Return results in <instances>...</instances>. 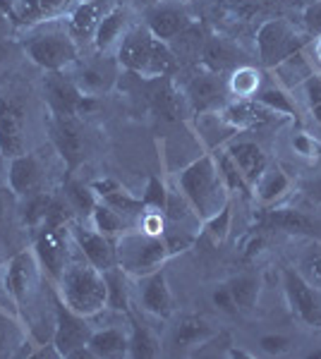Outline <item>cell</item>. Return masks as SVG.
Returning <instances> with one entry per match:
<instances>
[{
	"label": "cell",
	"mask_w": 321,
	"mask_h": 359,
	"mask_svg": "<svg viewBox=\"0 0 321 359\" xmlns=\"http://www.w3.org/2000/svg\"><path fill=\"white\" fill-rule=\"evenodd\" d=\"M106 15L101 0H79L72 10L67 13V32L74 41H84V39H94L96 27L101 17Z\"/></svg>",
	"instance_id": "cell-24"
},
{
	"label": "cell",
	"mask_w": 321,
	"mask_h": 359,
	"mask_svg": "<svg viewBox=\"0 0 321 359\" xmlns=\"http://www.w3.org/2000/svg\"><path fill=\"white\" fill-rule=\"evenodd\" d=\"M302 5H309V3H317V0H300Z\"/></svg>",
	"instance_id": "cell-58"
},
{
	"label": "cell",
	"mask_w": 321,
	"mask_h": 359,
	"mask_svg": "<svg viewBox=\"0 0 321 359\" xmlns=\"http://www.w3.org/2000/svg\"><path fill=\"white\" fill-rule=\"evenodd\" d=\"M70 237H72L74 249L86 259L91 266H96L98 271H108L113 266H118V257H115V242L110 237L101 235L98 230L91 225H81L77 221L70 223Z\"/></svg>",
	"instance_id": "cell-11"
},
{
	"label": "cell",
	"mask_w": 321,
	"mask_h": 359,
	"mask_svg": "<svg viewBox=\"0 0 321 359\" xmlns=\"http://www.w3.org/2000/svg\"><path fill=\"white\" fill-rule=\"evenodd\" d=\"M5 57H8V43H5V41H0V62H3Z\"/></svg>",
	"instance_id": "cell-54"
},
{
	"label": "cell",
	"mask_w": 321,
	"mask_h": 359,
	"mask_svg": "<svg viewBox=\"0 0 321 359\" xmlns=\"http://www.w3.org/2000/svg\"><path fill=\"white\" fill-rule=\"evenodd\" d=\"M166 199H168V187L161 182L159 177H149L147 192H144L142 201L147 208H154V211H163L166 208Z\"/></svg>",
	"instance_id": "cell-44"
},
{
	"label": "cell",
	"mask_w": 321,
	"mask_h": 359,
	"mask_svg": "<svg viewBox=\"0 0 321 359\" xmlns=\"http://www.w3.org/2000/svg\"><path fill=\"white\" fill-rule=\"evenodd\" d=\"M256 101L261 103L264 108H268L271 113L276 115H283V118H295L297 115V106L295 101L290 98L288 91L283 89V86L273 84V86H261L259 91H256Z\"/></svg>",
	"instance_id": "cell-36"
},
{
	"label": "cell",
	"mask_w": 321,
	"mask_h": 359,
	"mask_svg": "<svg viewBox=\"0 0 321 359\" xmlns=\"http://www.w3.org/2000/svg\"><path fill=\"white\" fill-rule=\"evenodd\" d=\"M223 91H225V84L221 82V74L202 69L199 74H195V77L188 82L185 101H188L195 111H209V108L218 103V98L223 96Z\"/></svg>",
	"instance_id": "cell-22"
},
{
	"label": "cell",
	"mask_w": 321,
	"mask_h": 359,
	"mask_svg": "<svg viewBox=\"0 0 321 359\" xmlns=\"http://www.w3.org/2000/svg\"><path fill=\"white\" fill-rule=\"evenodd\" d=\"M65 199L70 201V206L74 208V213L86 216V218L91 216V211H94L98 204V196L94 189L84 182H77V180H70L65 184Z\"/></svg>",
	"instance_id": "cell-37"
},
{
	"label": "cell",
	"mask_w": 321,
	"mask_h": 359,
	"mask_svg": "<svg viewBox=\"0 0 321 359\" xmlns=\"http://www.w3.org/2000/svg\"><path fill=\"white\" fill-rule=\"evenodd\" d=\"M5 180H8V184H10V192H13L15 196H20V199L39 192L41 182H44V170H41L39 158L29 151L10 158L8 177Z\"/></svg>",
	"instance_id": "cell-17"
},
{
	"label": "cell",
	"mask_w": 321,
	"mask_h": 359,
	"mask_svg": "<svg viewBox=\"0 0 321 359\" xmlns=\"http://www.w3.org/2000/svg\"><path fill=\"white\" fill-rule=\"evenodd\" d=\"M44 96L53 115H79V106L84 101L74 79L63 72H51L44 79Z\"/></svg>",
	"instance_id": "cell-14"
},
{
	"label": "cell",
	"mask_w": 321,
	"mask_h": 359,
	"mask_svg": "<svg viewBox=\"0 0 321 359\" xmlns=\"http://www.w3.org/2000/svg\"><path fill=\"white\" fill-rule=\"evenodd\" d=\"M94 357H130V331L125 328H103L94 331L89 338Z\"/></svg>",
	"instance_id": "cell-28"
},
{
	"label": "cell",
	"mask_w": 321,
	"mask_h": 359,
	"mask_svg": "<svg viewBox=\"0 0 321 359\" xmlns=\"http://www.w3.org/2000/svg\"><path fill=\"white\" fill-rule=\"evenodd\" d=\"M37 257L27 252L15 254L8 262V269H5V292L15 299L17 304H22L27 299V294L32 292L34 283H37Z\"/></svg>",
	"instance_id": "cell-18"
},
{
	"label": "cell",
	"mask_w": 321,
	"mask_h": 359,
	"mask_svg": "<svg viewBox=\"0 0 321 359\" xmlns=\"http://www.w3.org/2000/svg\"><path fill=\"white\" fill-rule=\"evenodd\" d=\"M302 25H305L309 36H321V0L302 5Z\"/></svg>",
	"instance_id": "cell-46"
},
{
	"label": "cell",
	"mask_w": 321,
	"mask_h": 359,
	"mask_svg": "<svg viewBox=\"0 0 321 359\" xmlns=\"http://www.w3.org/2000/svg\"><path fill=\"white\" fill-rule=\"evenodd\" d=\"M290 189V177L281 165H266L264 175L259 177V182L254 184V196L261 204H276L281 196Z\"/></svg>",
	"instance_id": "cell-30"
},
{
	"label": "cell",
	"mask_w": 321,
	"mask_h": 359,
	"mask_svg": "<svg viewBox=\"0 0 321 359\" xmlns=\"http://www.w3.org/2000/svg\"><path fill=\"white\" fill-rule=\"evenodd\" d=\"M259 347L266 352V355H285L290 350V338L288 335H281V333H271V335H261L259 338Z\"/></svg>",
	"instance_id": "cell-47"
},
{
	"label": "cell",
	"mask_w": 321,
	"mask_h": 359,
	"mask_svg": "<svg viewBox=\"0 0 321 359\" xmlns=\"http://www.w3.org/2000/svg\"><path fill=\"white\" fill-rule=\"evenodd\" d=\"M79 0H15L17 25H39L67 15Z\"/></svg>",
	"instance_id": "cell-20"
},
{
	"label": "cell",
	"mask_w": 321,
	"mask_h": 359,
	"mask_svg": "<svg viewBox=\"0 0 321 359\" xmlns=\"http://www.w3.org/2000/svg\"><path fill=\"white\" fill-rule=\"evenodd\" d=\"M214 304L218 306L221 311H225V314H237V306L232 302V294H230V287L225 285H218L214 290Z\"/></svg>",
	"instance_id": "cell-48"
},
{
	"label": "cell",
	"mask_w": 321,
	"mask_h": 359,
	"mask_svg": "<svg viewBox=\"0 0 321 359\" xmlns=\"http://www.w3.org/2000/svg\"><path fill=\"white\" fill-rule=\"evenodd\" d=\"M302 89H305L309 111H312L314 120L321 125V72L309 74L305 82H302Z\"/></svg>",
	"instance_id": "cell-43"
},
{
	"label": "cell",
	"mask_w": 321,
	"mask_h": 359,
	"mask_svg": "<svg viewBox=\"0 0 321 359\" xmlns=\"http://www.w3.org/2000/svg\"><path fill=\"white\" fill-rule=\"evenodd\" d=\"M202 67L214 74H223L225 69L237 67V48L223 36H207L199 57Z\"/></svg>",
	"instance_id": "cell-25"
},
{
	"label": "cell",
	"mask_w": 321,
	"mask_h": 359,
	"mask_svg": "<svg viewBox=\"0 0 321 359\" xmlns=\"http://www.w3.org/2000/svg\"><path fill=\"white\" fill-rule=\"evenodd\" d=\"M115 257H118V266L127 276L142 278L159 271L171 257V249H168L163 235L144 233L142 228H127L115 240Z\"/></svg>",
	"instance_id": "cell-4"
},
{
	"label": "cell",
	"mask_w": 321,
	"mask_h": 359,
	"mask_svg": "<svg viewBox=\"0 0 321 359\" xmlns=\"http://www.w3.org/2000/svg\"><path fill=\"white\" fill-rule=\"evenodd\" d=\"M211 335H214V328L209 326L204 318L183 316L178 321V326L173 328L171 345L178 352H185V350H192V347H197V345H204Z\"/></svg>",
	"instance_id": "cell-27"
},
{
	"label": "cell",
	"mask_w": 321,
	"mask_h": 359,
	"mask_svg": "<svg viewBox=\"0 0 321 359\" xmlns=\"http://www.w3.org/2000/svg\"><path fill=\"white\" fill-rule=\"evenodd\" d=\"M230 218H232V213H230V204H228L221 208L216 216H211L209 221H204L207 223V233L211 235L216 242H223L228 237V230H230Z\"/></svg>",
	"instance_id": "cell-45"
},
{
	"label": "cell",
	"mask_w": 321,
	"mask_h": 359,
	"mask_svg": "<svg viewBox=\"0 0 321 359\" xmlns=\"http://www.w3.org/2000/svg\"><path fill=\"white\" fill-rule=\"evenodd\" d=\"M283 290L297 321L305 323L307 328L321 331V290L309 285L297 269L283 271Z\"/></svg>",
	"instance_id": "cell-7"
},
{
	"label": "cell",
	"mask_w": 321,
	"mask_h": 359,
	"mask_svg": "<svg viewBox=\"0 0 321 359\" xmlns=\"http://www.w3.org/2000/svg\"><path fill=\"white\" fill-rule=\"evenodd\" d=\"M278 115L261 106L256 98H235L223 111V120L235 130H256L273 123Z\"/></svg>",
	"instance_id": "cell-19"
},
{
	"label": "cell",
	"mask_w": 321,
	"mask_h": 359,
	"mask_svg": "<svg viewBox=\"0 0 321 359\" xmlns=\"http://www.w3.org/2000/svg\"><path fill=\"white\" fill-rule=\"evenodd\" d=\"M139 5H144V8H149V5H156V3H161V0H137Z\"/></svg>",
	"instance_id": "cell-56"
},
{
	"label": "cell",
	"mask_w": 321,
	"mask_h": 359,
	"mask_svg": "<svg viewBox=\"0 0 321 359\" xmlns=\"http://www.w3.org/2000/svg\"><path fill=\"white\" fill-rule=\"evenodd\" d=\"M254 41L256 50H259V60L264 67H276L288 55L305 48V39L283 17H271V20L261 22L254 34Z\"/></svg>",
	"instance_id": "cell-6"
},
{
	"label": "cell",
	"mask_w": 321,
	"mask_h": 359,
	"mask_svg": "<svg viewBox=\"0 0 321 359\" xmlns=\"http://www.w3.org/2000/svg\"><path fill=\"white\" fill-rule=\"evenodd\" d=\"M261 230H281V233L295 237H317V223L302 213L300 208L290 206H273L261 213Z\"/></svg>",
	"instance_id": "cell-16"
},
{
	"label": "cell",
	"mask_w": 321,
	"mask_h": 359,
	"mask_svg": "<svg viewBox=\"0 0 321 359\" xmlns=\"http://www.w3.org/2000/svg\"><path fill=\"white\" fill-rule=\"evenodd\" d=\"M25 50L29 60L46 72H63L65 67L77 62V43L70 32H37L27 36Z\"/></svg>",
	"instance_id": "cell-5"
},
{
	"label": "cell",
	"mask_w": 321,
	"mask_h": 359,
	"mask_svg": "<svg viewBox=\"0 0 321 359\" xmlns=\"http://www.w3.org/2000/svg\"><path fill=\"white\" fill-rule=\"evenodd\" d=\"M51 135H53L55 151L63 156L67 168H74L84 161V132L77 115H53Z\"/></svg>",
	"instance_id": "cell-13"
},
{
	"label": "cell",
	"mask_w": 321,
	"mask_h": 359,
	"mask_svg": "<svg viewBox=\"0 0 321 359\" xmlns=\"http://www.w3.org/2000/svg\"><path fill=\"white\" fill-rule=\"evenodd\" d=\"M118 62L144 79L173 77L180 69V60L171 46L156 39L147 27L127 29L118 43Z\"/></svg>",
	"instance_id": "cell-2"
},
{
	"label": "cell",
	"mask_w": 321,
	"mask_h": 359,
	"mask_svg": "<svg viewBox=\"0 0 321 359\" xmlns=\"http://www.w3.org/2000/svg\"><path fill=\"white\" fill-rule=\"evenodd\" d=\"M278 5H281V0H218V13L232 22L249 25L256 20L266 22L276 17L273 13L278 10Z\"/></svg>",
	"instance_id": "cell-23"
},
{
	"label": "cell",
	"mask_w": 321,
	"mask_h": 359,
	"mask_svg": "<svg viewBox=\"0 0 321 359\" xmlns=\"http://www.w3.org/2000/svg\"><path fill=\"white\" fill-rule=\"evenodd\" d=\"M70 245H72L70 225L67 228H44L34 242V257L51 280H58L65 264L70 262V254H72Z\"/></svg>",
	"instance_id": "cell-9"
},
{
	"label": "cell",
	"mask_w": 321,
	"mask_h": 359,
	"mask_svg": "<svg viewBox=\"0 0 321 359\" xmlns=\"http://www.w3.org/2000/svg\"><path fill=\"white\" fill-rule=\"evenodd\" d=\"M89 221L98 230V233L110 237L113 242L118 240V237L125 233L127 228H130L125 218H122L120 213L115 211V208H110L108 204H103V201H98V204H96V208L91 211V216H89Z\"/></svg>",
	"instance_id": "cell-35"
},
{
	"label": "cell",
	"mask_w": 321,
	"mask_h": 359,
	"mask_svg": "<svg viewBox=\"0 0 321 359\" xmlns=\"http://www.w3.org/2000/svg\"><path fill=\"white\" fill-rule=\"evenodd\" d=\"M89 318L74 314L70 306L58 299L55 302V328H53V345L60 357H72L74 352L89 345L91 338Z\"/></svg>",
	"instance_id": "cell-8"
},
{
	"label": "cell",
	"mask_w": 321,
	"mask_h": 359,
	"mask_svg": "<svg viewBox=\"0 0 321 359\" xmlns=\"http://www.w3.org/2000/svg\"><path fill=\"white\" fill-rule=\"evenodd\" d=\"M309 196L321 201V180H314V182L309 184Z\"/></svg>",
	"instance_id": "cell-52"
},
{
	"label": "cell",
	"mask_w": 321,
	"mask_h": 359,
	"mask_svg": "<svg viewBox=\"0 0 321 359\" xmlns=\"http://www.w3.org/2000/svg\"><path fill=\"white\" fill-rule=\"evenodd\" d=\"M293 149H295V154L302 156V158H317V154H319L317 142H314L309 135H297L293 139Z\"/></svg>",
	"instance_id": "cell-49"
},
{
	"label": "cell",
	"mask_w": 321,
	"mask_h": 359,
	"mask_svg": "<svg viewBox=\"0 0 321 359\" xmlns=\"http://www.w3.org/2000/svg\"><path fill=\"white\" fill-rule=\"evenodd\" d=\"M228 154L230 158L235 161V165L240 168L244 182L249 184V189H254V184L259 182V177L264 175L266 165H268V158L264 154V149L259 147L256 142H235L228 147Z\"/></svg>",
	"instance_id": "cell-21"
},
{
	"label": "cell",
	"mask_w": 321,
	"mask_h": 359,
	"mask_svg": "<svg viewBox=\"0 0 321 359\" xmlns=\"http://www.w3.org/2000/svg\"><path fill=\"white\" fill-rule=\"evenodd\" d=\"M302 273V278L309 283V285H314L317 290H321V249H309V252L302 257L300 262V269H297Z\"/></svg>",
	"instance_id": "cell-42"
},
{
	"label": "cell",
	"mask_w": 321,
	"mask_h": 359,
	"mask_svg": "<svg viewBox=\"0 0 321 359\" xmlns=\"http://www.w3.org/2000/svg\"><path fill=\"white\" fill-rule=\"evenodd\" d=\"M312 48H314V60H317V62H319V67H321V36L314 39V46H312Z\"/></svg>",
	"instance_id": "cell-53"
},
{
	"label": "cell",
	"mask_w": 321,
	"mask_h": 359,
	"mask_svg": "<svg viewBox=\"0 0 321 359\" xmlns=\"http://www.w3.org/2000/svg\"><path fill=\"white\" fill-rule=\"evenodd\" d=\"M127 34V10L113 8L101 17L94 34V46L98 53H108L110 48H118L122 36Z\"/></svg>",
	"instance_id": "cell-26"
},
{
	"label": "cell",
	"mask_w": 321,
	"mask_h": 359,
	"mask_svg": "<svg viewBox=\"0 0 321 359\" xmlns=\"http://www.w3.org/2000/svg\"><path fill=\"white\" fill-rule=\"evenodd\" d=\"M5 161H8V158L0 154V182H3V177H8V175H5Z\"/></svg>",
	"instance_id": "cell-55"
},
{
	"label": "cell",
	"mask_w": 321,
	"mask_h": 359,
	"mask_svg": "<svg viewBox=\"0 0 321 359\" xmlns=\"http://www.w3.org/2000/svg\"><path fill=\"white\" fill-rule=\"evenodd\" d=\"M127 318H130V357L134 359L159 357L161 343L154 335V331H151L147 323H139L132 311H127Z\"/></svg>",
	"instance_id": "cell-31"
},
{
	"label": "cell",
	"mask_w": 321,
	"mask_h": 359,
	"mask_svg": "<svg viewBox=\"0 0 321 359\" xmlns=\"http://www.w3.org/2000/svg\"><path fill=\"white\" fill-rule=\"evenodd\" d=\"M25 343V335H22V328L17 326V321L8 314L5 309H0V357H10L17 355Z\"/></svg>",
	"instance_id": "cell-38"
},
{
	"label": "cell",
	"mask_w": 321,
	"mask_h": 359,
	"mask_svg": "<svg viewBox=\"0 0 321 359\" xmlns=\"http://www.w3.org/2000/svg\"><path fill=\"white\" fill-rule=\"evenodd\" d=\"M180 189L190 199L192 208H195L199 221H209L211 216L228 206V187L221 177L216 156H202L192 165L180 172Z\"/></svg>",
	"instance_id": "cell-3"
},
{
	"label": "cell",
	"mask_w": 321,
	"mask_h": 359,
	"mask_svg": "<svg viewBox=\"0 0 321 359\" xmlns=\"http://www.w3.org/2000/svg\"><path fill=\"white\" fill-rule=\"evenodd\" d=\"M216 163H218V170H221V177H223L228 192H240V194H249L252 189H249V184L244 182L240 168L235 165V161L230 158V154H218L216 156Z\"/></svg>",
	"instance_id": "cell-40"
},
{
	"label": "cell",
	"mask_w": 321,
	"mask_h": 359,
	"mask_svg": "<svg viewBox=\"0 0 321 359\" xmlns=\"http://www.w3.org/2000/svg\"><path fill=\"white\" fill-rule=\"evenodd\" d=\"M192 211H195V208H192L188 196L183 194V189H180V192H168L166 208H163V213H166L168 221H175V223L188 221V218L192 216Z\"/></svg>",
	"instance_id": "cell-41"
},
{
	"label": "cell",
	"mask_w": 321,
	"mask_h": 359,
	"mask_svg": "<svg viewBox=\"0 0 321 359\" xmlns=\"http://www.w3.org/2000/svg\"><path fill=\"white\" fill-rule=\"evenodd\" d=\"M261 245H264V237H261V233L256 230V233L249 235V240H247V245H244V259H254L256 254L261 252Z\"/></svg>",
	"instance_id": "cell-50"
},
{
	"label": "cell",
	"mask_w": 321,
	"mask_h": 359,
	"mask_svg": "<svg viewBox=\"0 0 321 359\" xmlns=\"http://www.w3.org/2000/svg\"><path fill=\"white\" fill-rule=\"evenodd\" d=\"M106 278V287H108V306L113 311H122L127 314L130 311V285H127V273L120 266L103 271Z\"/></svg>",
	"instance_id": "cell-34"
},
{
	"label": "cell",
	"mask_w": 321,
	"mask_h": 359,
	"mask_svg": "<svg viewBox=\"0 0 321 359\" xmlns=\"http://www.w3.org/2000/svg\"><path fill=\"white\" fill-rule=\"evenodd\" d=\"M0 154L5 158L27 154V120L15 98L0 94Z\"/></svg>",
	"instance_id": "cell-12"
},
{
	"label": "cell",
	"mask_w": 321,
	"mask_h": 359,
	"mask_svg": "<svg viewBox=\"0 0 321 359\" xmlns=\"http://www.w3.org/2000/svg\"><path fill=\"white\" fill-rule=\"evenodd\" d=\"M58 299L79 316H96L108 306L106 278L84 257H72L58 278Z\"/></svg>",
	"instance_id": "cell-1"
},
{
	"label": "cell",
	"mask_w": 321,
	"mask_h": 359,
	"mask_svg": "<svg viewBox=\"0 0 321 359\" xmlns=\"http://www.w3.org/2000/svg\"><path fill=\"white\" fill-rule=\"evenodd\" d=\"M25 206H22V221H25V225H29V228H39V225H44L46 221V213H48L51 208V201H53V196L46 194V192H34L25 196Z\"/></svg>",
	"instance_id": "cell-39"
},
{
	"label": "cell",
	"mask_w": 321,
	"mask_h": 359,
	"mask_svg": "<svg viewBox=\"0 0 321 359\" xmlns=\"http://www.w3.org/2000/svg\"><path fill=\"white\" fill-rule=\"evenodd\" d=\"M149 98H151L154 108L163 115V118L175 120V118H180V113H183V94L175 89L171 77L151 79Z\"/></svg>",
	"instance_id": "cell-29"
},
{
	"label": "cell",
	"mask_w": 321,
	"mask_h": 359,
	"mask_svg": "<svg viewBox=\"0 0 321 359\" xmlns=\"http://www.w3.org/2000/svg\"><path fill=\"white\" fill-rule=\"evenodd\" d=\"M225 89L235 98H254L261 89V72L252 65H237L228 77Z\"/></svg>",
	"instance_id": "cell-33"
},
{
	"label": "cell",
	"mask_w": 321,
	"mask_h": 359,
	"mask_svg": "<svg viewBox=\"0 0 321 359\" xmlns=\"http://www.w3.org/2000/svg\"><path fill=\"white\" fill-rule=\"evenodd\" d=\"M139 302H142V309L151 316L168 318L173 314V292L168 287L166 271L159 269L154 273L139 278Z\"/></svg>",
	"instance_id": "cell-15"
},
{
	"label": "cell",
	"mask_w": 321,
	"mask_h": 359,
	"mask_svg": "<svg viewBox=\"0 0 321 359\" xmlns=\"http://www.w3.org/2000/svg\"><path fill=\"white\" fill-rule=\"evenodd\" d=\"M13 25H15L13 17L0 10V41H5V39L10 36V32H13Z\"/></svg>",
	"instance_id": "cell-51"
},
{
	"label": "cell",
	"mask_w": 321,
	"mask_h": 359,
	"mask_svg": "<svg viewBox=\"0 0 321 359\" xmlns=\"http://www.w3.org/2000/svg\"><path fill=\"white\" fill-rule=\"evenodd\" d=\"M192 25H195V17L190 15L188 5L180 0H161L147 8V29L166 43L180 36Z\"/></svg>",
	"instance_id": "cell-10"
},
{
	"label": "cell",
	"mask_w": 321,
	"mask_h": 359,
	"mask_svg": "<svg viewBox=\"0 0 321 359\" xmlns=\"http://www.w3.org/2000/svg\"><path fill=\"white\" fill-rule=\"evenodd\" d=\"M228 287H230L232 302H235L237 311L247 314V311H252L254 306H256V299H259V290H261V283H259V278H256L254 273H240V276H235L230 283H228Z\"/></svg>",
	"instance_id": "cell-32"
},
{
	"label": "cell",
	"mask_w": 321,
	"mask_h": 359,
	"mask_svg": "<svg viewBox=\"0 0 321 359\" xmlns=\"http://www.w3.org/2000/svg\"><path fill=\"white\" fill-rule=\"evenodd\" d=\"M309 357H312V359H314V357H321V350H314V352H309Z\"/></svg>",
	"instance_id": "cell-57"
}]
</instances>
